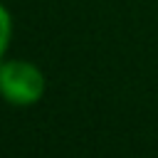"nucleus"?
Masks as SVG:
<instances>
[{"instance_id": "1", "label": "nucleus", "mask_w": 158, "mask_h": 158, "mask_svg": "<svg viewBox=\"0 0 158 158\" xmlns=\"http://www.w3.org/2000/svg\"><path fill=\"white\" fill-rule=\"evenodd\" d=\"M44 94V74L27 59L0 62V96L12 106H32Z\"/></svg>"}, {"instance_id": "2", "label": "nucleus", "mask_w": 158, "mask_h": 158, "mask_svg": "<svg viewBox=\"0 0 158 158\" xmlns=\"http://www.w3.org/2000/svg\"><path fill=\"white\" fill-rule=\"evenodd\" d=\"M10 37H12V17H10L7 7H5V5H0V59H2V57H5V52H7Z\"/></svg>"}]
</instances>
